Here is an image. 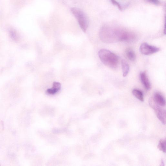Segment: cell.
I'll use <instances>...</instances> for the list:
<instances>
[{
  "label": "cell",
  "mask_w": 166,
  "mask_h": 166,
  "mask_svg": "<svg viewBox=\"0 0 166 166\" xmlns=\"http://www.w3.org/2000/svg\"><path fill=\"white\" fill-rule=\"evenodd\" d=\"M140 79L144 88L147 90H149L151 88V84L149 81L146 72H142L140 74Z\"/></svg>",
  "instance_id": "6"
},
{
  "label": "cell",
  "mask_w": 166,
  "mask_h": 166,
  "mask_svg": "<svg viewBox=\"0 0 166 166\" xmlns=\"http://www.w3.org/2000/svg\"><path fill=\"white\" fill-rule=\"evenodd\" d=\"M155 102L160 106H164L165 105V100L164 96L160 93H155L152 98Z\"/></svg>",
  "instance_id": "7"
},
{
  "label": "cell",
  "mask_w": 166,
  "mask_h": 166,
  "mask_svg": "<svg viewBox=\"0 0 166 166\" xmlns=\"http://www.w3.org/2000/svg\"><path fill=\"white\" fill-rule=\"evenodd\" d=\"M126 55L130 61H132L136 60V55L134 51L131 49H128L126 51Z\"/></svg>",
  "instance_id": "10"
},
{
  "label": "cell",
  "mask_w": 166,
  "mask_h": 166,
  "mask_svg": "<svg viewBox=\"0 0 166 166\" xmlns=\"http://www.w3.org/2000/svg\"><path fill=\"white\" fill-rule=\"evenodd\" d=\"M158 149L160 151L164 153L166 152V140L165 139H161L159 142L158 146Z\"/></svg>",
  "instance_id": "12"
},
{
  "label": "cell",
  "mask_w": 166,
  "mask_h": 166,
  "mask_svg": "<svg viewBox=\"0 0 166 166\" xmlns=\"http://www.w3.org/2000/svg\"><path fill=\"white\" fill-rule=\"evenodd\" d=\"M110 1L111 2H112V3L114 5L116 6L120 9L121 10L122 8L121 5L118 2H117L116 0H110Z\"/></svg>",
  "instance_id": "14"
},
{
  "label": "cell",
  "mask_w": 166,
  "mask_h": 166,
  "mask_svg": "<svg viewBox=\"0 0 166 166\" xmlns=\"http://www.w3.org/2000/svg\"><path fill=\"white\" fill-rule=\"evenodd\" d=\"M61 88V84L58 82H54L53 84L52 88L48 89L46 93L50 94H54L59 91Z\"/></svg>",
  "instance_id": "8"
},
{
  "label": "cell",
  "mask_w": 166,
  "mask_h": 166,
  "mask_svg": "<svg viewBox=\"0 0 166 166\" xmlns=\"http://www.w3.org/2000/svg\"><path fill=\"white\" fill-rule=\"evenodd\" d=\"M10 37L14 40H17L18 39V35L17 32L13 30H10L9 31Z\"/></svg>",
  "instance_id": "13"
},
{
  "label": "cell",
  "mask_w": 166,
  "mask_h": 166,
  "mask_svg": "<svg viewBox=\"0 0 166 166\" xmlns=\"http://www.w3.org/2000/svg\"><path fill=\"white\" fill-rule=\"evenodd\" d=\"M149 104L156 112L157 117L164 125L166 124V111L155 102L152 98L150 99Z\"/></svg>",
  "instance_id": "4"
},
{
  "label": "cell",
  "mask_w": 166,
  "mask_h": 166,
  "mask_svg": "<svg viewBox=\"0 0 166 166\" xmlns=\"http://www.w3.org/2000/svg\"><path fill=\"white\" fill-rule=\"evenodd\" d=\"M71 12L77 20L82 30L85 32L89 25V21L86 15L81 10L77 8H73Z\"/></svg>",
  "instance_id": "3"
},
{
  "label": "cell",
  "mask_w": 166,
  "mask_h": 166,
  "mask_svg": "<svg viewBox=\"0 0 166 166\" xmlns=\"http://www.w3.org/2000/svg\"><path fill=\"white\" fill-rule=\"evenodd\" d=\"M100 38L106 43H113L119 42H132L135 41L136 36L130 31L118 28L104 27L100 31Z\"/></svg>",
  "instance_id": "1"
},
{
  "label": "cell",
  "mask_w": 166,
  "mask_h": 166,
  "mask_svg": "<svg viewBox=\"0 0 166 166\" xmlns=\"http://www.w3.org/2000/svg\"><path fill=\"white\" fill-rule=\"evenodd\" d=\"M148 2L155 4L158 5L160 3L159 0H146Z\"/></svg>",
  "instance_id": "15"
},
{
  "label": "cell",
  "mask_w": 166,
  "mask_h": 166,
  "mask_svg": "<svg viewBox=\"0 0 166 166\" xmlns=\"http://www.w3.org/2000/svg\"><path fill=\"white\" fill-rule=\"evenodd\" d=\"M160 48L150 45L147 43L142 44L140 48V51L142 54L145 55H151L159 52Z\"/></svg>",
  "instance_id": "5"
},
{
  "label": "cell",
  "mask_w": 166,
  "mask_h": 166,
  "mask_svg": "<svg viewBox=\"0 0 166 166\" xmlns=\"http://www.w3.org/2000/svg\"><path fill=\"white\" fill-rule=\"evenodd\" d=\"M121 66L123 76L125 77L129 72V65L126 61L123 60L121 61Z\"/></svg>",
  "instance_id": "9"
},
{
  "label": "cell",
  "mask_w": 166,
  "mask_h": 166,
  "mask_svg": "<svg viewBox=\"0 0 166 166\" xmlns=\"http://www.w3.org/2000/svg\"><path fill=\"white\" fill-rule=\"evenodd\" d=\"M101 61L104 65L112 68H115L118 65L119 58L115 53L109 50L102 49L98 53Z\"/></svg>",
  "instance_id": "2"
},
{
  "label": "cell",
  "mask_w": 166,
  "mask_h": 166,
  "mask_svg": "<svg viewBox=\"0 0 166 166\" xmlns=\"http://www.w3.org/2000/svg\"><path fill=\"white\" fill-rule=\"evenodd\" d=\"M132 94L139 100L142 101H144L143 94L141 90L137 89H133L132 91Z\"/></svg>",
  "instance_id": "11"
}]
</instances>
